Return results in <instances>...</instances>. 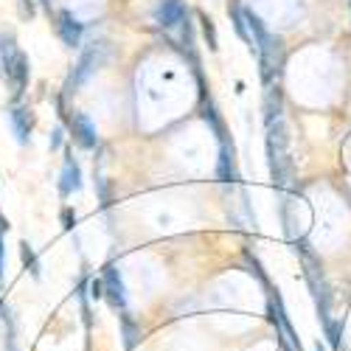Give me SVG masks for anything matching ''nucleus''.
Wrapping results in <instances>:
<instances>
[{"mask_svg":"<svg viewBox=\"0 0 351 351\" xmlns=\"http://www.w3.org/2000/svg\"><path fill=\"white\" fill-rule=\"evenodd\" d=\"M295 253L301 256V265H304V278L312 289V298H315V309H317V317H320V326H326L332 320V287L326 281V273H324V261L320 256L312 250V245L306 239H298L295 242Z\"/></svg>","mask_w":351,"mask_h":351,"instance_id":"obj_1","label":"nucleus"},{"mask_svg":"<svg viewBox=\"0 0 351 351\" xmlns=\"http://www.w3.org/2000/svg\"><path fill=\"white\" fill-rule=\"evenodd\" d=\"M287 124L284 119L267 124V163H270V178H273V186L284 189L292 178V160H289V152H287Z\"/></svg>","mask_w":351,"mask_h":351,"instance_id":"obj_2","label":"nucleus"},{"mask_svg":"<svg viewBox=\"0 0 351 351\" xmlns=\"http://www.w3.org/2000/svg\"><path fill=\"white\" fill-rule=\"evenodd\" d=\"M104 60H107V43H90L84 51H82V56H79V62L73 65V73L68 76V82H65V96H73L76 90H79V84L82 82H87L90 79L101 65H104Z\"/></svg>","mask_w":351,"mask_h":351,"instance_id":"obj_3","label":"nucleus"},{"mask_svg":"<svg viewBox=\"0 0 351 351\" xmlns=\"http://www.w3.org/2000/svg\"><path fill=\"white\" fill-rule=\"evenodd\" d=\"M101 284H104V301L112 309H127V287H124L121 270L115 265H107L101 270Z\"/></svg>","mask_w":351,"mask_h":351,"instance_id":"obj_4","label":"nucleus"},{"mask_svg":"<svg viewBox=\"0 0 351 351\" xmlns=\"http://www.w3.org/2000/svg\"><path fill=\"white\" fill-rule=\"evenodd\" d=\"M56 34L65 43V48H79L84 37V23L73 12L62 9V12H56Z\"/></svg>","mask_w":351,"mask_h":351,"instance_id":"obj_5","label":"nucleus"},{"mask_svg":"<svg viewBox=\"0 0 351 351\" xmlns=\"http://www.w3.org/2000/svg\"><path fill=\"white\" fill-rule=\"evenodd\" d=\"M9 124H12V132H14L20 146L32 143V130H34V112H32V107H23V104L12 107L9 110Z\"/></svg>","mask_w":351,"mask_h":351,"instance_id":"obj_6","label":"nucleus"},{"mask_svg":"<svg viewBox=\"0 0 351 351\" xmlns=\"http://www.w3.org/2000/svg\"><path fill=\"white\" fill-rule=\"evenodd\" d=\"M68 127H71L73 143L79 146V149H96V146H99V135H96V127L90 124V119H87V115H82V112L71 115Z\"/></svg>","mask_w":351,"mask_h":351,"instance_id":"obj_7","label":"nucleus"},{"mask_svg":"<svg viewBox=\"0 0 351 351\" xmlns=\"http://www.w3.org/2000/svg\"><path fill=\"white\" fill-rule=\"evenodd\" d=\"M217 178L219 183H230L237 186L239 183V166H237V149H233V141L219 143V160H217Z\"/></svg>","mask_w":351,"mask_h":351,"instance_id":"obj_8","label":"nucleus"},{"mask_svg":"<svg viewBox=\"0 0 351 351\" xmlns=\"http://www.w3.org/2000/svg\"><path fill=\"white\" fill-rule=\"evenodd\" d=\"M82 189V166L76 163V158L71 152H65L62 160V171H60V197L68 199L71 194H76Z\"/></svg>","mask_w":351,"mask_h":351,"instance_id":"obj_9","label":"nucleus"},{"mask_svg":"<svg viewBox=\"0 0 351 351\" xmlns=\"http://www.w3.org/2000/svg\"><path fill=\"white\" fill-rule=\"evenodd\" d=\"M189 17V9L183 0H160V6L155 12L158 25L163 28H174V25H183V20Z\"/></svg>","mask_w":351,"mask_h":351,"instance_id":"obj_10","label":"nucleus"},{"mask_svg":"<svg viewBox=\"0 0 351 351\" xmlns=\"http://www.w3.org/2000/svg\"><path fill=\"white\" fill-rule=\"evenodd\" d=\"M28 79H32V62H28V56L20 51V56H17V62H14V68L9 71V76H6V82L12 84V93L20 99L23 93H25V87H28Z\"/></svg>","mask_w":351,"mask_h":351,"instance_id":"obj_11","label":"nucleus"},{"mask_svg":"<svg viewBox=\"0 0 351 351\" xmlns=\"http://www.w3.org/2000/svg\"><path fill=\"white\" fill-rule=\"evenodd\" d=\"M17 56H20V45L14 40V34L12 32H0V73L9 76V71L17 62Z\"/></svg>","mask_w":351,"mask_h":351,"instance_id":"obj_12","label":"nucleus"},{"mask_svg":"<svg viewBox=\"0 0 351 351\" xmlns=\"http://www.w3.org/2000/svg\"><path fill=\"white\" fill-rule=\"evenodd\" d=\"M228 17H230V23H233V32L239 34V40L247 43V48L253 51V34H250L247 14H245V9H242L239 0H230V3H228Z\"/></svg>","mask_w":351,"mask_h":351,"instance_id":"obj_13","label":"nucleus"},{"mask_svg":"<svg viewBox=\"0 0 351 351\" xmlns=\"http://www.w3.org/2000/svg\"><path fill=\"white\" fill-rule=\"evenodd\" d=\"M202 119L208 121V127L214 130V135H217V141H219V143H228V130H225V121H222V115H219L217 104L211 101V96H208V99L202 96Z\"/></svg>","mask_w":351,"mask_h":351,"instance_id":"obj_14","label":"nucleus"},{"mask_svg":"<svg viewBox=\"0 0 351 351\" xmlns=\"http://www.w3.org/2000/svg\"><path fill=\"white\" fill-rule=\"evenodd\" d=\"M119 320H121V337H124V348H127V351H132V348L141 343L143 332H141V326L135 324V317H132L127 309H121Z\"/></svg>","mask_w":351,"mask_h":351,"instance_id":"obj_15","label":"nucleus"},{"mask_svg":"<svg viewBox=\"0 0 351 351\" xmlns=\"http://www.w3.org/2000/svg\"><path fill=\"white\" fill-rule=\"evenodd\" d=\"M20 258H23V267L32 273V278H43V265H40V258H37V253H34V247L28 245L25 239L20 242Z\"/></svg>","mask_w":351,"mask_h":351,"instance_id":"obj_16","label":"nucleus"},{"mask_svg":"<svg viewBox=\"0 0 351 351\" xmlns=\"http://www.w3.org/2000/svg\"><path fill=\"white\" fill-rule=\"evenodd\" d=\"M197 20H199V32H202V40H206L208 51H219V34H217L214 20H211L206 12H199V14H197Z\"/></svg>","mask_w":351,"mask_h":351,"instance_id":"obj_17","label":"nucleus"},{"mask_svg":"<svg viewBox=\"0 0 351 351\" xmlns=\"http://www.w3.org/2000/svg\"><path fill=\"white\" fill-rule=\"evenodd\" d=\"M278 119H281V96H278V90H267V96H265V127L278 121Z\"/></svg>","mask_w":351,"mask_h":351,"instance_id":"obj_18","label":"nucleus"},{"mask_svg":"<svg viewBox=\"0 0 351 351\" xmlns=\"http://www.w3.org/2000/svg\"><path fill=\"white\" fill-rule=\"evenodd\" d=\"M343 332H346V324H343V320H335V317L324 326V335H326L332 351H340V337H343Z\"/></svg>","mask_w":351,"mask_h":351,"instance_id":"obj_19","label":"nucleus"},{"mask_svg":"<svg viewBox=\"0 0 351 351\" xmlns=\"http://www.w3.org/2000/svg\"><path fill=\"white\" fill-rule=\"evenodd\" d=\"M90 287H87V281H82L79 284V289H76V298H79V306H82V320H84V329H90V324H93V317H90V304H87V292Z\"/></svg>","mask_w":351,"mask_h":351,"instance_id":"obj_20","label":"nucleus"},{"mask_svg":"<svg viewBox=\"0 0 351 351\" xmlns=\"http://www.w3.org/2000/svg\"><path fill=\"white\" fill-rule=\"evenodd\" d=\"M0 315H3V320H6V351H20V348H17V329H14L12 312L6 309V312H0Z\"/></svg>","mask_w":351,"mask_h":351,"instance_id":"obj_21","label":"nucleus"},{"mask_svg":"<svg viewBox=\"0 0 351 351\" xmlns=\"http://www.w3.org/2000/svg\"><path fill=\"white\" fill-rule=\"evenodd\" d=\"M245 261L250 265V273H256V278H258L261 284H265L267 289H273V287H270V281H267V276H265V270H261V265H258V258H256L250 250H245Z\"/></svg>","mask_w":351,"mask_h":351,"instance_id":"obj_22","label":"nucleus"},{"mask_svg":"<svg viewBox=\"0 0 351 351\" xmlns=\"http://www.w3.org/2000/svg\"><path fill=\"white\" fill-rule=\"evenodd\" d=\"M60 219H62V228H65V230H73V228H76V222H79V217H76V211H73V208H62Z\"/></svg>","mask_w":351,"mask_h":351,"instance_id":"obj_23","label":"nucleus"},{"mask_svg":"<svg viewBox=\"0 0 351 351\" xmlns=\"http://www.w3.org/2000/svg\"><path fill=\"white\" fill-rule=\"evenodd\" d=\"M37 9H34V0H20V17L23 20H34Z\"/></svg>","mask_w":351,"mask_h":351,"instance_id":"obj_24","label":"nucleus"},{"mask_svg":"<svg viewBox=\"0 0 351 351\" xmlns=\"http://www.w3.org/2000/svg\"><path fill=\"white\" fill-rule=\"evenodd\" d=\"M87 287H90V298H93V301L104 298V284H101V278H90V281H87Z\"/></svg>","mask_w":351,"mask_h":351,"instance_id":"obj_25","label":"nucleus"},{"mask_svg":"<svg viewBox=\"0 0 351 351\" xmlns=\"http://www.w3.org/2000/svg\"><path fill=\"white\" fill-rule=\"evenodd\" d=\"M62 135H65V130H62V127H56V130H53V135H51V141H48L51 152H56V149L62 146Z\"/></svg>","mask_w":351,"mask_h":351,"instance_id":"obj_26","label":"nucleus"},{"mask_svg":"<svg viewBox=\"0 0 351 351\" xmlns=\"http://www.w3.org/2000/svg\"><path fill=\"white\" fill-rule=\"evenodd\" d=\"M3 237H6V230H0V284H3V256H6V242H3Z\"/></svg>","mask_w":351,"mask_h":351,"instance_id":"obj_27","label":"nucleus"},{"mask_svg":"<svg viewBox=\"0 0 351 351\" xmlns=\"http://www.w3.org/2000/svg\"><path fill=\"white\" fill-rule=\"evenodd\" d=\"M315 351H326V346H324V343H320V340H317V343H315Z\"/></svg>","mask_w":351,"mask_h":351,"instance_id":"obj_28","label":"nucleus"}]
</instances>
